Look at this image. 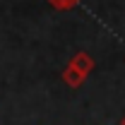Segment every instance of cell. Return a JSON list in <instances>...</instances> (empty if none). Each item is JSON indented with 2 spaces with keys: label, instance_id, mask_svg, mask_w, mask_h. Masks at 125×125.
Masks as SVG:
<instances>
[{
  "label": "cell",
  "instance_id": "cell-1",
  "mask_svg": "<svg viewBox=\"0 0 125 125\" xmlns=\"http://www.w3.org/2000/svg\"><path fill=\"white\" fill-rule=\"evenodd\" d=\"M70 65H72V67H77L79 72L87 77V75H92V70H94V58L87 53V51H79V53H75V55H72Z\"/></svg>",
  "mask_w": 125,
  "mask_h": 125
},
{
  "label": "cell",
  "instance_id": "cell-2",
  "mask_svg": "<svg viewBox=\"0 0 125 125\" xmlns=\"http://www.w3.org/2000/svg\"><path fill=\"white\" fill-rule=\"evenodd\" d=\"M84 79H87V77L79 72L77 67H72V65L67 62V67L62 70V82H65L67 87H72V89H79V87L84 84Z\"/></svg>",
  "mask_w": 125,
  "mask_h": 125
},
{
  "label": "cell",
  "instance_id": "cell-3",
  "mask_svg": "<svg viewBox=\"0 0 125 125\" xmlns=\"http://www.w3.org/2000/svg\"><path fill=\"white\" fill-rule=\"evenodd\" d=\"M79 2H82V0H48V5H51V7L62 10V12H65V10H72V7H77Z\"/></svg>",
  "mask_w": 125,
  "mask_h": 125
},
{
  "label": "cell",
  "instance_id": "cell-4",
  "mask_svg": "<svg viewBox=\"0 0 125 125\" xmlns=\"http://www.w3.org/2000/svg\"><path fill=\"white\" fill-rule=\"evenodd\" d=\"M120 125H125V115H123V118H120Z\"/></svg>",
  "mask_w": 125,
  "mask_h": 125
}]
</instances>
